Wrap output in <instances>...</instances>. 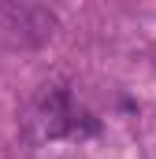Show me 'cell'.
Listing matches in <instances>:
<instances>
[{"mask_svg": "<svg viewBox=\"0 0 156 159\" xmlns=\"http://www.w3.org/2000/svg\"><path fill=\"white\" fill-rule=\"evenodd\" d=\"M41 129L45 137H82V133H93L97 126L93 122H82V115H75L71 107V96L63 89H52L45 100H41Z\"/></svg>", "mask_w": 156, "mask_h": 159, "instance_id": "1", "label": "cell"}]
</instances>
